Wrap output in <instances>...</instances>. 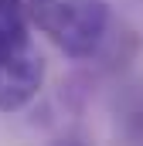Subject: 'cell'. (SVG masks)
<instances>
[{
  "label": "cell",
  "mask_w": 143,
  "mask_h": 146,
  "mask_svg": "<svg viewBox=\"0 0 143 146\" xmlns=\"http://www.w3.org/2000/svg\"><path fill=\"white\" fill-rule=\"evenodd\" d=\"M24 0H0V112H21L44 85V58Z\"/></svg>",
  "instance_id": "1"
},
{
  "label": "cell",
  "mask_w": 143,
  "mask_h": 146,
  "mask_svg": "<svg viewBox=\"0 0 143 146\" xmlns=\"http://www.w3.org/2000/svg\"><path fill=\"white\" fill-rule=\"evenodd\" d=\"M24 3L31 24L65 58L85 61L102 51L112 24L106 0H24Z\"/></svg>",
  "instance_id": "2"
},
{
  "label": "cell",
  "mask_w": 143,
  "mask_h": 146,
  "mask_svg": "<svg viewBox=\"0 0 143 146\" xmlns=\"http://www.w3.org/2000/svg\"><path fill=\"white\" fill-rule=\"evenodd\" d=\"M51 146H89L85 139H78V136H65V139H55Z\"/></svg>",
  "instance_id": "3"
}]
</instances>
